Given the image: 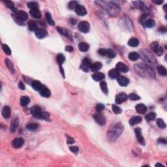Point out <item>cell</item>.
<instances>
[{
	"mask_svg": "<svg viewBox=\"0 0 167 167\" xmlns=\"http://www.w3.org/2000/svg\"><path fill=\"white\" fill-rule=\"evenodd\" d=\"M157 69L158 73L161 76H166L167 72L166 69L164 66L159 65L157 67Z\"/></svg>",
	"mask_w": 167,
	"mask_h": 167,
	"instance_id": "obj_33",
	"label": "cell"
},
{
	"mask_svg": "<svg viewBox=\"0 0 167 167\" xmlns=\"http://www.w3.org/2000/svg\"><path fill=\"white\" fill-rule=\"evenodd\" d=\"M116 69L118 71H119L120 72H127L129 71V68L127 65L125 64H124L122 62H119L116 65Z\"/></svg>",
	"mask_w": 167,
	"mask_h": 167,
	"instance_id": "obj_16",
	"label": "cell"
},
{
	"mask_svg": "<svg viewBox=\"0 0 167 167\" xmlns=\"http://www.w3.org/2000/svg\"><path fill=\"white\" fill-rule=\"evenodd\" d=\"M162 166V167H164V166L163 165V164H159V163H157V164H155V166Z\"/></svg>",
	"mask_w": 167,
	"mask_h": 167,
	"instance_id": "obj_61",
	"label": "cell"
},
{
	"mask_svg": "<svg viewBox=\"0 0 167 167\" xmlns=\"http://www.w3.org/2000/svg\"><path fill=\"white\" fill-rule=\"evenodd\" d=\"M159 142H161V143H164V144H166V140L165 139H159Z\"/></svg>",
	"mask_w": 167,
	"mask_h": 167,
	"instance_id": "obj_60",
	"label": "cell"
},
{
	"mask_svg": "<svg viewBox=\"0 0 167 167\" xmlns=\"http://www.w3.org/2000/svg\"><path fill=\"white\" fill-rule=\"evenodd\" d=\"M107 56L110 58H114L116 56V54H115V52L112 49H108Z\"/></svg>",
	"mask_w": 167,
	"mask_h": 167,
	"instance_id": "obj_51",
	"label": "cell"
},
{
	"mask_svg": "<svg viewBox=\"0 0 167 167\" xmlns=\"http://www.w3.org/2000/svg\"><path fill=\"white\" fill-rule=\"evenodd\" d=\"M57 29L59 32L61 34V35H65V36H67V37L69 36V31L67 29H65V28H61V27H57Z\"/></svg>",
	"mask_w": 167,
	"mask_h": 167,
	"instance_id": "obj_40",
	"label": "cell"
},
{
	"mask_svg": "<svg viewBox=\"0 0 167 167\" xmlns=\"http://www.w3.org/2000/svg\"><path fill=\"white\" fill-rule=\"evenodd\" d=\"M78 48H79L81 52H87L89 48V46L88 43H80L78 45Z\"/></svg>",
	"mask_w": 167,
	"mask_h": 167,
	"instance_id": "obj_27",
	"label": "cell"
},
{
	"mask_svg": "<svg viewBox=\"0 0 167 167\" xmlns=\"http://www.w3.org/2000/svg\"><path fill=\"white\" fill-rule=\"evenodd\" d=\"M118 82L119 83L121 86H127L129 83V80L128 78H125V77H123V76H120L118 78H117Z\"/></svg>",
	"mask_w": 167,
	"mask_h": 167,
	"instance_id": "obj_18",
	"label": "cell"
},
{
	"mask_svg": "<svg viewBox=\"0 0 167 167\" xmlns=\"http://www.w3.org/2000/svg\"><path fill=\"white\" fill-rule=\"evenodd\" d=\"M127 98H128V97L125 93H120L116 95L115 101H116V103L117 104H121V103L126 101Z\"/></svg>",
	"mask_w": 167,
	"mask_h": 167,
	"instance_id": "obj_11",
	"label": "cell"
},
{
	"mask_svg": "<svg viewBox=\"0 0 167 167\" xmlns=\"http://www.w3.org/2000/svg\"><path fill=\"white\" fill-rule=\"evenodd\" d=\"M30 14L32 16V17H34V18H37V19L40 18V16H41V14H40V12L39 10V9H37L31 10Z\"/></svg>",
	"mask_w": 167,
	"mask_h": 167,
	"instance_id": "obj_29",
	"label": "cell"
},
{
	"mask_svg": "<svg viewBox=\"0 0 167 167\" xmlns=\"http://www.w3.org/2000/svg\"><path fill=\"white\" fill-rule=\"evenodd\" d=\"M100 87L101 88V90L103 91V92L105 94L107 95L108 93V87H107V84L104 81H103L100 83Z\"/></svg>",
	"mask_w": 167,
	"mask_h": 167,
	"instance_id": "obj_39",
	"label": "cell"
},
{
	"mask_svg": "<svg viewBox=\"0 0 167 167\" xmlns=\"http://www.w3.org/2000/svg\"><path fill=\"white\" fill-rule=\"evenodd\" d=\"M102 68V64L100 62H95L93 64H91V70L93 72H97L98 71Z\"/></svg>",
	"mask_w": 167,
	"mask_h": 167,
	"instance_id": "obj_26",
	"label": "cell"
},
{
	"mask_svg": "<svg viewBox=\"0 0 167 167\" xmlns=\"http://www.w3.org/2000/svg\"><path fill=\"white\" fill-rule=\"evenodd\" d=\"M78 5L77 2H76V1H71V2H70L69 3L68 7L69 8L71 9H75V8Z\"/></svg>",
	"mask_w": 167,
	"mask_h": 167,
	"instance_id": "obj_50",
	"label": "cell"
},
{
	"mask_svg": "<svg viewBox=\"0 0 167 167\" xmlns=\"http://www.w3.org/2000/svg\"><path fill=\"white\" fill-rule=\"evenodd\" d=\"M134 67H135V71L141 77L149 78H155V74L153 69L148 66L137 64L134 66Z\"/></svg>",
	"mask_w": 167,
	"mask_h": 167,
	"instance_id": "obj_2",
	"label": "cell"
},
{
	"mask_svg": "<svg viewBox=\"0 0 167 167\" xmlns=\"http://www.w3.org/2000/svg\"><path fill=\"white\" fill-rule=\"evenodd\" d=\"M69 149H70V150H71V152H72V153H77V152H78V148L76 146H71V147L69 148Z\"/></svg>",
	"mask_w": 167,
	"mask_h": 167,
	"instance_id": "obj_54",
	"label": "cell"
},
{
	"mask_svg": "<svg viewBox=\"0 0 167 167\" xmlns=\"http://www.w3.org/2000/svg\"><path fill=\"white\" fill-rule=\"evenodd\" d=\"M40 94L41 96L44 97H49L51 95V92H50V89L45 86L43 85L42 88H40V89L39 90Z\"/></svg>",
	"mask_w": 167,
	"mask_h": 167,
	"instance_id": "obj_14",
	"label": "cell"
},
{
	"mask_svg": "<svg viewBox=\"0 0 167 167\" xmlns=\"http://www.w3.org/2000/svg\"><path fill=\"white\" fill-rule=\"evenodd\" d=\"M135 132L136 134V137H137V140L139 142L140 144L144 145L145 144V140L144 137H142V133H141V129L138 127V128H136L135 129Z\"/></svg>",
	"mask_w": 167,
	"mask_h": 167,
	"instance_id": "obj_12",
	"label": "cell"
},
{
	"mask_svg": "<svg viewBox=\"0 0 167 167\" xmlns=\"http://www.w3.org/2000/svg\"><path fill=\"white\" fill-rule=\"evenodd\" d=\"M67 144H73L74 142V140L72 138H71V137H70L69 136H67Z\"/></svg>",
	"mask_w": 167,
	"mask_h": 167,
	"instance_id": "obj_55",
	"label": "cell"
},
{
	"mask_svg": "<svg viewBox=\"0 0 167 167\" xmlns=\"http://www.w3.org/2000/svg\"><path fill=\"white\" fill-rule=\"evenodd\" d=\"M93 118L98 124L100 125H104L106 123V118L101 112H97L93 115Z\"/></svg>",
	"mask_w": 167,
	"mask_h": 167,
	"instance_id": "obj_5",
	"label": "cell"
},
{
	"mask_svg": "<svg viewBox=\"0 0 167 167\" xmlns=\"http://www.w3.org/2000/svg\"><path fill=\"white\" fill-rule=\"evenodd\" d=\"M95 108H96V110L97 111V112H102L104 110V106L103 104H101V103H99V104H97Z\"/></svg>",
	"mask_w": 167,
	"mask_h": 167,
	"instance_id": "obj_52",
	"label": "cell"
},
{
	"mask_svg": "<svg viewBox=\"0 0 167 167\" xmlns=\"http://www.w3.org/2000/svg\"><path fill=\"white\" fill-rule=\"evenodd\" d=\"M5 63H6V65H7V67L9 68V69L12 72H13V73H14V66H13V63H12L11 61H10L9 60H8V59H7V60H5Z\"/></svg>",
	"mask_w": 167,
	"mask_h": 167,
	"instance_id": "obj_41",
	"label": "cell"
},
{
	"mask_svg": "<svg viewBox=\"0 0 167 167\" xmlns=\"http://www.w3.org/2000/svg\"><path fill=\"white\" fill-rule=\"evenodd\" d=\"M142 117L139 116H134L132 118L130 119L129 120V124L131 126H134V125H137V124L140 123L142 121Z\"/></svg>",
	"mask_w": 167,
	"mask_h": 167,
	"instance_id": "obj_23",
	"label": "cell"
},
{
	"mask_svg": "<svg viewBox=\"0 0 167 167\" xmlns=\"http://www.w3.org/2000/svg\"><path fill=\"white\" fill-rule=\"evenodd\" d=\"M20 103L21 106H25L30 103V99L27 96H23L20 98Z\"/></svg>",
	"mask_w": 167,
	"mask_h": 167,
	"instance_id": "obj_31",
	"label": "cell"
},
{
	"mask_svg": "<svg viewBox=\"0 0 167 167\" xmlns=\"http://www.w3.org/2000/svg\"><path fill=\"white\" fill-rule=\"evenodd\" d=\"M65 50L69 52H71L73 51V48L71 46H67L65 47Z\"/></svg>",
	"mask_w": 167,
	"mask_h": 167,
	"instance_id": "obj_57",
	"label": "cell"
},
{
	"mask_svg": "<svg viewBox=\"0 0 167 167\" xmlns=\"http://www.w3.org/2000/svg\"><path fill=\"white\" fill-rule=\"evenodd\" d=\"M65 60V57L64 55L63 54H59L57 56V62L60 67H61L63 65V63H64Z\"/></svg>",
	"mask_w": 167,
	"mask_h": 167,
	"instance_id": "obj_35",
	"label": "cell"
},
{
	"mask_svg": "<svg viewBox=\"0 0 167 167\" xmlns=\"http://www.w3.org/2000/svg\"><path fill=\"white\" fill-rule=\"evenodd\" d=\"M74 10H75L76 13L79 16H84L87 14L86 9L85 7L80 5H78Z\"/></svg>",
	"mask_w": 167,
	"mask_h": 167,
	"instance_id": "obj_15",
	"label": "cell"
},
{
	"mask_svg": "<svg viewBox=\"0 0 167 167\" xmlns=\"http://www.w3.org/2000/svg\"><path fill=\"white\" fill-rule=\"evenodd\" d=\"M136 110L140 114H145L147 111V108L144 104H138L136 106Z\"/></svg>",
	"mask_w": 167,
	"mask_h": 167,
	"instance_id": "obj_24",
	"label": "cell"
},
{
	"mask_svg": "<svg viewBox=\"0 0 167 167\" xmlns=\"http://www.w3.org/2000/svg\"><path fill=\"white\" fill-rule=\"evenodd\" d=\"M133 4L137 8L139 9L142 10V11L144 12L145 13L148 14L149 12V10L148 7H146V5L143 3V2H140V1H136V2H133Z\"/></svg>",
	"mask_w": 167,
	"mask_h": 167,
	"instance_id": "obj_9",
	"label": "cell"
},
{
	"mask_svg": "<svg viewBox=\"0 0 167 167\" xmlns=\"http://www.w3.org/2000/svg\"><path fill=\"white\" fill-rule=\"evenodd\" d=\"M28 28L30 31H35L37 29V24L35 22V21L34 20H29L28 22Z\"/></svg>",
	"mask_w": 167,
	"mask_h": 167,
	"instance_id": "obj_30",
	"label": "cell"
},
{
	"mask_svg": "<svg viewBox=\"0 0 167 167\" xmlns=\"http://www.w3.org/2000/svg\"><path fill=\"white\" fill-rule=\"evenodd\" d=\"M141 58L144 61V62L146 64V65L149 67L150 68H155L157 64V61L153 56V55L150 52L146 49L140 50Z\"/></svg>",
	"mask_w": 167,
	"mask_h": 167,
	"instance_id": "obj_4",
	"label": "cell"
},
{
	"mask_svg": "<svg viewBox=\"0 0 167 167\" xmlns=\"http://www.w3.org/2000/svg\"><path fill=\"white\" fill-rule=\"evenodd\" d=\"M49 117H50V114H49V113L46 112H41V113L39 114V116H37V118H40V119H43V120H48Z\"/></svg>",
	"mask_w": 167,
	"mask_h": 167,
	"instance_id": "obj_37",
	"label": "cell"
},
{
	"mask_svg": "<svg viewBox=\"0 0 167 167\" xmlns=\"http://www.w3.org/2000/svg\"><path fill=\"white\" fill-rule=\"evenodd\" d=\"M70 22H71L72 24H74L76 22H77V21H76L75 19H73V18H71V19L70 20Z\"/></svg>",
	"mask_w": 167,
	"mask_h": 167,
	"instance_id": "obj_59",
	"label": "cell"
},
{
	"mask_svg": "<svg viewBox=\"0 0 167 167\" xmlns=\"http://www.w3.org/2000/svg\"><path fill=\"white\" fill-rule=\"evenodd\" d=\"M11 108L9 106H5L3 107L2 114L4 118H9V117L11 116Z\"/></svg>",
	"mask_w": 167,
	"mask_h": 167,
	"instance_id": "obj_20",
	"label": "cell"
},
{
	"mask_svg": "<svg viewBox=\"0 0 167 167\" xmlns=\"http://www.w3.org/2000/svg\"><path fill=\"white\" fill-rule=\"evenodd\" d=\"M2 48H3V51H4V52L6 54L8 55V56L11 54V50L10 49V48L9 47L8 45H5V44H3V45H2Z\"/></svg>",
	"mask_w": 167,
	"mask_h": 167,
	"instance_id": "obj_43",
	"label": "cell"
},
{
	"mask_svg": "<svg viewBox=\"0 0 167 167\" xmlns=\"http://www.w3.org/2000/svg\"><path fill=\"white\" fill-rule=\"evenodd\" d=\"M78 28L81 32L87 34L89 31V24L87 21H82L78 24Z\"/></svg>",
	"mask_w": 167,
	"mask_h": 167,
	"instance_id": "obj_6",
	"label": "cell"
},
{
	"mask_svg": "<svg viewBox=\"0 0 167 167\" xmlns=\"http://www.w3.org/2000/svg\"><path fill=\"white\" fill-rule=\"evenodd\" d=\"M156 117V114L154 112H150L149 114H148L145 116V118L147 121H152V120H154Z\"/></svg>",
	"mask_w": 167,
	"mask_h": 167,
	"instance_id": "obj_42",
	"label": "cell"
},
{
	"mask_svg": "<svg viewBox=\"0 0 167 167\" xmlns=\"http://www.w3.org/2000/svg\"><path fill=\"white\" fill-rule=\"evenodd\" d=\"M112 111L114 112V113H115L116 114H121V111H122L121 108H120L118 106L116 105V104H113L112 106Z\"/></svg>",
	"mask_w": 167,
	"mask_h": 167,
	"instance_id": "obj_45",
	"label": "cell"
},
{
	"mask_svg": "<svg viewBox=\"0 0 167 167\" xmlns=\"http://www.w3.org/2000/svg\"><path fill=\"white\" fill-rule=\"evenodd\" d=\"M28 7L31 10L37 9L39 8V5L36 2H29V3H28Z\"/></svg>",
	"mask_w": 167,
	"mask_h": 167,
	"instance_id": "obj_44",
	"label": "cell"
},
{
	"mask_svg": "<svg viewBox=\"0 0 167 167\" xmlns=\"http://www.w3.org/2000/svg\"><path fill=\"white\" fill-rule=\"evenodd\" d=\"M91 63L90 60L88 58H84L82 62L80 68L84 71L88 72V71H89V69H91Z\"/></svg>",
	"mask_w": 167,
	"mask_h": 167,
	"instance_id": "obj_8",
	"label": "cell"
},
{
	"mask_svg": "<svg viewBox=\"0 0 167 167\" xmlns=\"http://www.w3.org/2000/svg\"><path fill=\"white\" fill-rule=\"evenodd\" d=\"M18 87H19L20 89H22V90H24V89H25V86H24V84L22 82H20L19 84H18Z\"/></svg>",
	"mask_w": 167,
	"mask_h": 167,
	"instance_id": "obj_56",
	"label": "cell"
},
{
	"mask_svg": "<svg viewBox=\"0 0 167 167\" xmlns=\"http://www.w3.org/2000/svg\"><path fill=\"white\" fill-rule=\"evenodd\" d=\"M35 34L37 37L39 39H43L48 35V33L46 29L43 28H37L35 31Z\"/></svg>",
	"mask_w": 167,
	"mask_h": 167,
	"instance_id": "obj_10",
	"label": "cell"
},
{
	"mask_svg": "<svg viewBox=\"0 0 167 167\" xmlns=\"http://www.w3.org/2000/svg\"><path fill=\"white\" fill-rule=\"evenodd\" d=\"M128 45L129 46H132V47H136V46H138V45H139V41L136 38H131L129 40Z\"/></svg>",
	"mask_w": 167,
	"mask_h": 167,
	"instance_id": "obj_32",
	"label": "cell"
},
{
	"mask_svg": "<svg viewBox=\"0 0 167 167\" xmlns=\"http://www.w3.org/2000/svg\"><path fill=\"white\" fill-rule=\"evenodd\" d=\"M129 98L130 100L132 101H138L140 99V97L138 96V95H137L136 93H130L129 95Z\"/></svg>",
	"mask_w": 167,
	"mask_h": 167,
	"instance_id": "obj_47",
	"label": "cell"
},
{
	"mask_svg": "<svg viewBox=\"0 0 167 167\" xmlns=\"http://www.w3.org/2000/svg\"><path fill=\"white\" fill-rule=\"evenodd\" d=\"M24 143V139L22 138H16L12 142V146L14 148H20L23 146Z\"/></svg>",
	"mask_w": 167,
	"mask_h": 167,
	"instance_id": "obj_13",
	"label": "cell"
},
{
	"mask_svg": "<svg viewBox=\"0 0 167 167\" xmlns=\"http://www.w3.org/2000/svg\"><path fill=\"white\" fill-rule=\"evenodd\" d=\"M96 4L100 6L101 7L104 9L110 15L116 16L120 12V8L117 5L114 4L112 2H106V1H97L95 2Z\"/></svg>",
	"mask_w": 167,
	"mask_h": 167,
	"instance_id": "obj_1",
	"label": "cell"
},
{
	"mask_svg": "<svg viewBox=\"0 0 167 167\" xmlns=\"http://www.w3.org/2000/svg\"><path fill=\"white\" fill-rule=\"evenodd\" d=\"M157 124L158 127L161 129H164L166 127V123L164 122V121H163L162 119H157Z\"/></svg>",
	"mask_w": 167,
	"mask_h": 167,
	"instance_id": "obj_48",
	"label": "cell"
},
{
	"mask_svg": "<svg viewBox=\"0 0 167 167\" xmlns=\"http://www.w3.org/2000/svg\"><path fill=\"white\" fill-rule=\"evenodd\" d=\"M19 125V120L18 118H15L12 121L11 127H10V131L12 132H14L17 129Z\"/></svg>",
	"mask_w": 167,
	"mask_h": 167,
	"instance_id": "obj_21",
	"label": "cell"
},
{
	"mask_svg": "<svg viewBox=\"0 0 167 167\" xmlns=\"http://www.w3.org/2000/svg\"><path fill=\"white\" fill-rule=\"evenodd\" d=\"M155 24V20L153 19H148L147 20L145 21V24L144 26L146 27V28H153Z\"/></svg>",
	"mask_w": 167,
	"mask_h": 167,
	"instance_id": "obj_36",
	"label": "cell"
},
{
	"mask_svg": "<svg viewBox=\"0 0 167 167\" xmlns=\"http://www.w3.org/2000/svg\"><path fill=\"white\" fill-rule=\"evenodd\" d=\"M41 108L39 106H34L30 109L31 114H32L35 118H37V116H39V114L41 113Z\"/></svg>",
	"mask_w": 167,
	"mask_h": 167,
	"instance_id": "obj_19",
	"label": "cell"
},
{
	"mask_svg": "<svg viewBox=\"0 0 167 167\" xmlns=\"http://www.w3.org/2000/svg\"><path fill=\"white\" fill-rule=\"evenodd\" d=\"M151 48H152V50L155 52V54L157 56H160L161 55H163V50L162 48V47H161L159 46L157 42H153V43L151 45Z\"/></svg>",
	"mask_w": 167,
	"mask_h": 167,
	"instance_id": "obj_7",
	"label": "cell"
},
{
	"mask_svg": "<svg viewBox=\"0 0 167 167\" xmlns=\"http://www.w3.org/2000/svg\"><path fill=\"white\" fill-rule=\"evenodd\" d=\"M45 17H46V22H47L48 23L50 26L54 25L55 24L54 21V20L52 19V16H51V14H50V13H45Z\"/></svg>",
	"mask_w": 167,
	"mask_h": 167,
	"instance_id": "obj_38",
	"label": "cell"
},
{
	"mask_svg": "<svg viewBox=\"0 0 167 167\" xmlns=\"http://www.w3.org/2000/svg\"><path fill=\"white\" fill-rule=\"evenodd\" d=\"M153 2L154 3H155V4L161 5L163 3V1H161H161H157H157H155V0H153Z\"/></svg>",
	"mask_w": 167,
	"mask_h": 167,
	"instance_id": "obj_58",
	"label": "cell"
},
{
	"mask_svg": "<svg viewBox=\"0 0 167 167\" xmlns=\"http://www.w3.org/2000/svg\"><path fill=\"white\" fill-rule=\"evenodd\" d=\"M16 18L20 21H25L28 18V14L24 11H19L16 14Z\"/></svg>",
	"mask_w": 167,
	"mask_h": 167,
	"instance_id": "obj_17",
	"label": "cell"
},
{
	"mask_svg": "<svg viewBox=\"0 0 167 167\" xmlns=\"http://www.w3.org/2000/svg\"><path fill=\"white\" fill-rule=\"evenodd\" d=\"M5 3L6 6H7L8 8L11 9H12L13 11H15V8H14V3H13L12 2H11V1H5V2H4Z\"/></svg>",
	"mask_w": 167,
	"mask_h": 167,
	"instance_id": "obj_49",
	"label": "cell"
},
{
	"mask_svg": "<svg viewBox=\"0 0 167 167\" xmlns=\"http://www.w3.org/2000/svg\"><path fill=\"white\" fill-rule=\"evenodd\" d=\"M140 55L135 52H132L129 54V58L131 61H137L139 59Z\"/></svg>",
	"mask_w": 167,
	"mask_h": 167,
	"instance_id": "obj_34",
	"label": "cell"
},
{
	"mask_svg": "<svg viewBox=\"0 0 167 167\" xmlns=\"http://www.w3.org/2000/svg\"><path fill=\"white\" fill-rule=\"evenodd\" d=\"M104 77H105V75L103 74V72H96V73L92 75L93 79L95 81H97V82L102 80L104 79Z\"/></svg>",
	"mask_w": 167,
	"mask_h": 167,
	"instance_id": "obj_25",
	"label": "cell"
},
{
	"mask_svg": "<svg viewBox=\"0 0 167 167\" xmlns=\"http://www.w3.org/2000/svg\"><path fill=\"white\" fill-rule=\"evenodd\" d=\"M31 86H32V88L35 90L39 91L40 89V88H42V86H43V85H42V84L39 80H34L31 83Z\"/></svg>",
	"mask_w": 167,
	"mask_h": 167,
	"instance_id": "obj_28",
	"label": "cell"
},
{
	"mask_svg": "<svg viewBox=\"0 0 167 167\" xmlns=\"http://www.w3.org/2000/svg\"><path fill=\"white\" fill-rule=\"evenodd\" d=\"M120 76V71H118L116 69H114L109 71L108 72V77L112 79H115V78H118Z\"/></svg>",
	"mask_w": 167,
	"mask_h": 167,
	"instance_id": "obj_22",
	"label": "cell"
},
{
	"mask_svg": "<svg viewBox=\"0 0 167 167\" xmlns=\"http://www.w3.org/2000/svg\"><path fill=\"white\" fill-rule=\"evenodd\" d=\"M26 128L30 131H35L38 128V125L37 123H29L27 125Z\"/></svg>",
	"mask_w": 167,
	"mask_h": 167,
	"instance_id": "obj_46",
	"label": "cell"
},
{
	"mask_svg": "<svg viewBox=\"0 0 167 167\" xmlns=\"http://www.w3.org/2000/svg\"><path fill=\"white\" fill-rule=\"evenodd\" d=\"M98 52H99V54L100 55H101V56H107V54H108V50L107 49H100V50H99V51H98Z\"/></svg>",
	"mask_w": 167,
	"mask_h": 167,
	"instance_id": "obj_53",
	"label": "cell"
},
{
	"mask_svg": "<svg viewBox=\"0 0 167 167\" xmlns=\"http://www.w3.org/2000/svg\"><path fill=\"white\" fill-rule=\"evenodd\" d=\"M123 130V127L122 124L120 123H118L112 125L108 131L107 135L109 140L111 142L116 140L122 133Z\"/></svg>",
	"mask_w": 167,
	"mask_h": 167,
	"instance_id": "obj_3",
	"label": "cell"
}]
</instances>
